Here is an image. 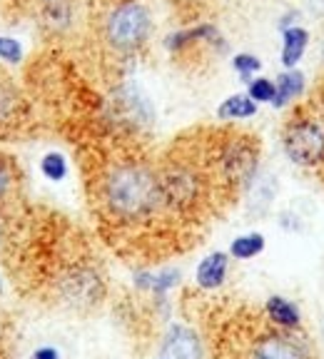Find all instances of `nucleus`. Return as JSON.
Masks as SVG:
<instances>
[{
	"mask_svg": "<svg viewBox=\"0 0 324 359\" xmlns=\"http://www.w3.org/2000/svg\"><path fill=\"white\" fill-rule=\"evenodd\" d=\"M97 202L120 227L147 224L165 212L160 172L145 160H118L97 180Z\"/></svg>",
	"mask_w": 324,
	"mask_h": 359,
	"instance_id": "1",
	"label": "nucleus"
},
{
	"mask_svg": "<svg viewBox=\"0 0 324 359\" xmlns=\"http://www.w3.org/2000/svg\"><path fill=\"white\" fill-rule=\"evenodd\" d=\"M152 28V13L140 0H115L107 6L100 20L102 43L120 57L137 55L150 43Z\"/></svg>",
	"mask_w": 324,
	"mask_h": 359,
	"instance_id": "2",
	"label": "nucleus"
},
{
	"mask_svg": "<svg viewBox=\"0 0 324 359\" xmlns=\"http://www.w3.org/2000/svg\"><path fill=\"white\" fill-rule=\"evenodd\" d=\"M157 172H160L165 212H175V215L195 212L202 202L207 200L212 177H210L207 168H202L195 160H187V157L168 160Z\"/></svg>",
	"mask_w": 324,
	"mask_h": 359,
	"instance_id": "3",
	"label": "nucleus"
},
{
	"mask_svg": "<svg viewBox=\"0 0 324 359\" xmlns=\"http://www.w3.org/2000/svg\"><path fill=\"white\" fill-rule=\"evenodd\" d=\"M210 170L222 185L247 190L259 172V145L250 135H227L210 152Z\"/></svg>",
	"mask_w": 324,
	"mask_h": 359,
	"instance_id": "4",
	"label": "nucleus"
},
{
	"mask_svg": "<svg viewBox=\"0 0 324 359\" xmlns=\"http://www.w3.org/2000/svg\"><path fill=\"white\" fill-rule=\"evenodd\" d=\"M285 155L299 168L324 163V128L314 118H292L282 133Z\"/></svg>",
	"mask_w": 324,
	"mask_h": 359,
	"instance_id": "5",
	"label": "nucleus"
},
{
	"mask_svg": "<svg viewBox=\"0 0 324 359\" xmlns=\"http://www.w3.org/2000/svg\"><path fill=\"white\" fill-rule=\"evenodd\" d=\"M240 359H312V354L302 337L274 327L255 332L242 347Z\"/></svg>",
	"mask_w": 324,
	"mask_h": 359,
	"instance_id": "6",
	"label": "nucleus"
},
{
	"mask_svg": "<svg viewBox=\"0 0 324 359\" xmlns=\"http://www.w3.org/2000/svg\"><path fill=\"white\" fill-rule=\"evenodd\" d=\"M200 45H207V48H215L217 53H224L227 43L220 35V28L212 25V22H197V25H190V28L175 30L165 38V48H168L173 55H182V53L192 50V48H200Z\"/></svg>",
	"mask_w": 324,
	"mask_h": 359,
	"instance_id": "7",
	"label": "nucleus"
},
{
	"mask_svg": "<svg viewBox=\"0 0 324 359\" xmlns=\"http://www.w3.org/2000/svg\"><path fill=\"white\" fill-rule=\"evenodd\" d=\"M115 100H118L120 110H123V115L130 120V123L152 125V120H155V110H152L150 97L140 90V85H135V83L120 85Z\"/></svg>",
	"mask_w": 324,
	"mask_h": 359,
	"instance_id": "8",
	"label": "nucleus"
},
{
	"mask_svg": "<svg viewBox=\"0 0 324 359\" xmlns=\"http://www.w3.org/2000/svg\"><path fill=\"white\" fill-rule=\"evenodd\" d=\"M165 359H202V342L195 330L184 325H173L162 339Z\"/></svg>",
	"mask_w": 324,
	"mask_h": 359,
	"instance_id": "9",
	"label": "nucleus"
},
{
	"mask_svg": "<svg viewBox=\"0 0 324 359\" xmlns=\"http://www.w3.org/2000/svg\"><path fill=\"white\" fill-rule=\"evenodd\" d=\"M229 272V255L227 252H210L200 259L195 269V285L205 292H215L224 285Z\"/></svg>",
	"mask_w": 324,
	"mask_h": 359,
	"instance_id": "10",
	"label": "nucleus"
},
{
	"mask_svg": "<svg viewBox=\"0 0 324 359\" xmlns=\"http://www.w3.org/2000/svg\"><path fill=\"white\" fill-rule=\"evenodd\" d=\"M264 312H267V320L272 322V327H280V330L295 332L302 327V312L292 299L282 297V294H272L264 304Z\"/></svg>",
	"mask_w": 324,
	"mask_h": 359,
	"instance_id": "11",
	"label": "nucleus"
},
{
	"mask_svg": "<svg viewBox=\"0 0 324 359\" xmlns=\"http://www.w3.org/2000/svg\"><path fill=\"white\" fill-rule=\"evenodd\" d=\"M274 88H277V93H274L272 105L280 110V107H287L290 102H295L297 97H302L304 88H307V78H304L302 70L292 67V70H285V73L277 75Z\"/></svg>",
	"mask_w": 324,
	"mask_h": 359,
	"instance_id": "12",
	"label": "nucleus"
},
{
	"mask_svg": "<svg viewBox=\"0 0 324 359\" xmlns=\"http://www.w3.org/2000/svg\"><path fill=\"white\" fill-rule=\"evenodd\" d=\"M309 45V30L302 28V25H295V28H287L282 33V65L285 70H292V67L299 65V60L304 57Z\"/></svg>",
	"mask_w": 324,
	"mask_h": 359,
	"instance_id": "13",
	"label": "nucleus"
},
{
	"mask_svg": "<svg viewBox=\"0 0 324 359\" xmlns=\"http://www.w3.org/2000/svg\"><path fill=\"white\" fill-rule=\"evenodd\" d=\"M274 195H277V177L272 175L257 172V177L252 180V185L247 187V205H250V212L264 215L272 205Z\"/></svg>",
	"mask_w": 324,
	"mask_h": 359,
	"instance_id": "14",
	"label": "nucleus"
},
{
	"mask_svg": "<svg viewBox=\"0 0 324 359\" xmlns=\"http://www.w3.org/2000/svg\"><path fill=\"white\" fill-rule=\"evenodd\" d=\"M257 102L252 100L247 93H235V95L224 97L217 107V120L222 123H235V120H250L257 115Z\"/></svg>",
	"mask_w": 324,
	"mask_h": 359,
	"instance_id": "15",
	"label": "nucleus"
},
{
	"mask_svg": "<svg viewBox=\"0 0 324 359\" xmlns=\"http://www.w3.org/2000/svg\"><path fill=\"white\" fill-rule=\"evenodd\" d=\"M180 280V269L168 267V269H160V272H137L135 275V285L140 287V290H147L157 297H162L165 292H170Z\"/></svg>",
	"mask_w": 324,
	"mask_h": 359,
	"instance_id": "16",
	"label": "nucleus"
},
{
	"mask_svg": "<svg viewBox=\"0 0 324 359\" xmlns=\"http://www.w3.org/2000/svg\"><path fill=\"white\" fill-rule=\"evenodd\" d=\"M267 240H264L262 232H247L229 242V257L232 259H255L257 255L264 252Z\"/></svg>",
	"mask_w": 324,
	"mask_h": 359,
	"instance_id": "17",
	"label": "nucleus"
},
{
	"mask_svg": "<svg viewBox=\"0 0 324 359\" xmlns=\"http://www.w3.org/2000/svg\"><path fill=\"white\" fill-rule=\"evenodd\" d=\"M20 93L11 83V78L0 75V128L15 123L18 112H20Z\"/></svg>",
	"mask_w": 324,
	"mask_h": 359,
	"instance_id": "18",
	"label": "nucleus"
},
{
	"mask_svg": "<svg viewBox=\"0 0 324 359\" xmlns=\"http://www.w3.org/2000/svg\"><path fill=\"white\" fill-rule=\"evenodd\" d=\"M40 172H43L45 180H50V182H62L70 172V165H67V157L62 152L53 150V152H45L40 157Z\"/></svg>",
	"mask_w": 324,
	"mask_h": 359,
	"instance_id": "19",
	"label": "nucleus"
},
{
	"mask_svg": "<svg viewBox=\"0 0 324 359\" xmlns=\"http://www.w3.org/2000/svg\"><path fill=\"white\" fill-rule=\"evenodd\" d=\"M274 93H277V88H274V80L262 78V75H257V78H252L250 83H247V95L257 102V105H259V102H269V105H272Z\"/></svg>",
	"mask_w": 324,
	"mask_h": 359,
	"instance_id": "20",
	"label": "nucleus"
},
{
	"mask_svg": "<svg viewBox=\"0 0 324 359\" xmlns=\"http://www.w3.org/2000/svg\"><path fill=\"white\" fill-rule=\"evenodd\" d=\"M232 67H235V73L240 75L245 83H250L255 75L262 70V60L257 55H252V53H237L232 57Z\"/></svg>",
	"mask_w": 324,
	"mask_h": 359,
	"instance_id": "21",
	"label": "nucleus"
},
{
	"mask_svg": "<svg viewBox=\"0 0 324 359\" xmlns=\"http://www.w3.org/2000/svg\"><path fill=\"white\" fill-rule=\"evenodd\" d=\"M25 50H22L20 40L11 38V35H0V60L11 62V65H20Z\"/></svg>",
	"mask_w": 324,
	"mask_h": 359,
	"instance_id": "22",
	"label": "nucleus"
},
{
	"mask_svg": "<svg viewBox=\"0 0 324 359\" xmlns=\"http://www.w3.org/2000/svg\"><path fill=\"white\" fill-rule=\"evenodd\" d=\"M45 18H48L50 25H62L65 28L67 22H70V6H67V0H48Z\"/></svg>",
	"mask_w": 324,
	"mask_h": 359,
	"instance_id": "23",
	"label": "nucleus"
},
{
	"mask_svg": "<svg viewBox=\"0 0 324 359\" xmlns=\"http://www.w3.org/2000/svg\"><path fill=\"white\" fill-rule=\"evenodd\" d=\"M13 185H15V170H13V163L6 155H0V202L11 195Z\"/></svg>",
	"mask_w": 324,
	"mask_h": 359,
	"instance_id": "24",
	"label": "nucleus"
},
{
	"mask_svg": "<svg viewBox=\"0 0 324 359\" xmlns=\"http://www.w3.org/2000/svg\"><path fill=\"white\" fill-rule=\"evenodd\" d=\"M299 18H302V13H299V11H290V13H285L277 28H280L282 33H285L287 28H295V25H299Z\"/></svg>",
	"mask_w": 324,
	"mask_h": 359,
	"instance_id": "25",
	"label": "nucleus"
},
{
	"mask_svg": "<svg viewBox=\"0 0 324 359\" xmlns=\"http://www.w3.org/2000/svg\"><path fill=\"white\" fill-rule=\"evenodd\" d=\"M30 359H60V352H58L55 347H38L33 354H30Z\"/></svg>",
	"mask_w": 324,
	"mask_h": 359,
	"instance_id": "26",
	"label": "nucleus"
},
{
	"mask_svg": "<svg viewBox=\"0 0 324 359\" xmlns=\"http://www.w3.org/2000/svg\"><path fill=\"white\" fill-rule=\"evenodd\" d=\"M307 6L312 8V13H317V15H324V0H307Z\"/></svg>",
	"mask_w": 324,
	"mask_h": 359,
	"instance_id": "27",
	"label": "nucleus"
},
{
	"mask_svg": "<svg viewBox=\"0 0 324 359\" xmlns=\"http://www.w3.org/2000/svg\"><path fill=\"white\" fill-rule=\"evenodd\" d=\"M177 3H184V6H200V3H207V0H177Z\"/></svg>",
	"mask_w": 324,
	"mask_h": 359,
	"instance_id": "28",
	"label": "nucleus"
},
{
	"mask_svg": "<svg viewBox=\"0 0 324 359\" xmlns=\"http://www.w3.org/2000/svg\"><path fill=\"white\" fill-rule=\"evenodd\" d=\"M0 294H3V275H0Z\"/></svg>",
	"mask_w": 324,
	"mask_h": 359,
	"instance_id": "29",
	"label": "nucleus"
}]
</instances>
